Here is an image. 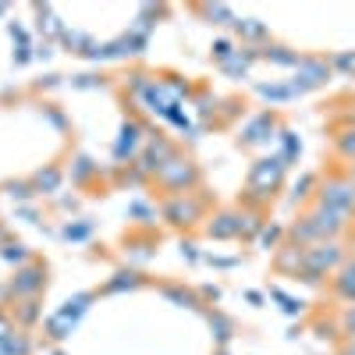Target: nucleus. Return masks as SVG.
I'll return each instance as SVG.
<instances>
[{"label":"nucleus","instance_id":"27","mask_svg":"<svg viewBox=\"0 0 355 355\" xmlns=\"http://www.w3.org/2000/svg\"><path fill=\"white\" fill-rule=\"evenodd\" d=\"M334 142H338V153L345 160H355V125H348L341 135H334Z\"/></svg>","mask_w":355,"mask_h":355},{"label":"nucleus","instance_id":"21","mask_svg":"<svg viewBox=\"0 0 355 355\" xmlns=\"http://www.w3.org/2000/svg\"><path fill=\"white\" fill-rule=\"evenodd\" d=\"M234 28H239L242 40H263L266 36V25L259 18H239V21H234Z\"/></svg>","mask_w":355,"mask_h":355},{"label":"nucleus","instance_id":"7","mask_svg":"<svg viewBox=\"0 0 355 355\" xmlns=\"http://www.w3.org/2000/svg\"><path fill=\"white\" fill-rule=\"evenodd\" d=\"M174 157H178V150H174L167 139L157 135V139L146 142V153H142V160H139V171H142V174H160Z\"/></svg>","mask_w":355,"mask_h":355},{"label":"nucleus","instance_id":"8","mask_svg":"<svg viewBox=\"0 0 355 355\" xmlns=\"http://www.w3.org/2000/svg\"><path fill=\"white\" fill-rule=\"evenodd\" d=\"M309 217H313V224H316V231H320V239H323V242H334L338 234L348 227V217L338 214V210H331V206H323V202L313 206Z\"/></svg>","mask_w":355,"mask_h":355},{"label":"nucleus","instance_id":"20","mask_svg":"<svg viewBox=\"0 0 355 355\" xmlns=\"http://www.w3.org/2000/svg\"><path fill=\"white\" fill-rule=\"evenodd\" d=\"M256 93H259V96H266V100H274V103H284V100H291V96H295V93H291V85H281V82H270V85L259 82V85H256Z\"/></svg>","mask_w":355,"mask_h":355},{"label":"nucleus","instance_id":"32","mask_svg":"<svg viewBox=\"0 0 355 355\" xmlns=\"http://www.w3.org/2000/svg\"><path fill=\"white\" fill-rule=\"evenodd\" d=\"M281 234H284V231H281L277 224H270V227H263V231H259V239H256V242H259L263 249H274V245H277V239H281Z\"/></svg>","mask_w":355,"mask_h":355},{"label":"nucleus","instance_id":"26","mask_svg":"<svg viewBox=\"0 0 355 355\" xmlns=\"http://www.w3.org/2000/svg\"><path fill=\"white\" fill-rule=\"evenodd\" d=\"M139 284H142V277H139V274L121 270V274H114V281H107V288H103V291H125V288H139Z\"/></svg>","mask_w":355,"mask_h":355},{"label":"nucleus","instance_id":"39","mask_svg":"<svg viewBox=\"0 0 355 355\" xmlns=\"http://www.w3.org/2000/svg\"><path fill=\"white\" fill-rule=\"evenodd\" d=\"M331 68H341V71H355V53H338Z\"/></svg>","mask_w":355,"mask_h":355},{"label":"nucleus","instance_id":"35","mask_svg":"<svg viewBox=\"0 0 355 355\" xmlns=\"http://www.w3.org/2000/svg\"><path fill=\"white\" fill-rule=\"evenodd\" d=\"M36 316H40V309H36V299H25V302H21V309H18V320H21V323H33Z\"/></svg>","mask_w":355,"mask_h":355},{"label":"nucleus","instance_id":"1","mask_svg":"<svg viewBox=\"0 0 355 355\" xmlns=\"http://www.w3.org/2000/svg\"><path fill=\"white\" fill-rule=\"evenodd\" d=\"M284 160L281 157H263L252 164L249 171V202H266L274 196V189H281L284 182Z\"/></svg>","mask_w":355,"mask_h":355},{"label":"nucleus","instance_id":"25","mask_svg":"<svg viewBox=\"0 0 355 355\" xmlns=\"http://www.w3.org/2000/svg\"><path fill=\"white\" fill-rule=\"evenodd\" d=\"M0 345H4V352H8V355H28V338H25V334L8 331L4 338H0Z\"/></svg>","mask_w":355,"mask_h":355},{"label":"nucleus","instance_id":"41","mask_svg":"<svg viewBox=\"0 0 355 355\" xmlns=\"http://www.w3.org/2000/svg\"><path fill=\"white\" fill-rule=\"evenodd\" d=\"M71 85H78V89H89V85H96V78H93V75H78Z\"/></svg>","mask_w":355,"mask_h":355},{"label":"nucleus","instance_id":"22","mask_svg":"<svg viewBox=\"0 0 355 355\" xmlns=\"http://www.w3.org/2000/svg\"><path fill=\"white\" fill-rule=\"evenodd\" d=\"M199 11L210 18L214 25H234V21H239V18L231 15V8H224V4H199Z\"/></svg>","mask_w":355,"mask_h":355},{"label":"nucleus","instance_id":"19","mask_svg":"<svg viewBox=\"0 0 355 355\" xmlns=\"http://www.w3.org/2000/svg\"><path fill=\"white\" fill-rule=\"evenodd\" d=\"M277 139H281V153H277V157H281L284 164H291L295 157L302 153V142H299V135H295V132L281 128V135H277Z\"/></svg>","mask_w":355,"mask_h":355},{"label":"nucleus","instance_id":"49","mask_svg":"<svg viewBox=\"0 0 355 355\" xmlns=\"http://www.w3.org/2000/svg\"><path fill=\"white\" fill-rule=\"evenodd\" d=\"M352 182H355V171H352Z\"/></svg>","mask_w":355,"mask_h":355},{"label":"nucleus","instance_id":"38","mask_svg":"<svg viewBox=\"0 0 355 355\" xmlns=\"http://www.w3.org/2000/svg\"><path fill=\"white\" fill-rule=\"evenodd\" d=\"M128 214H132V217H146V224H153V220H157V214H153L146 202H132V206H128Z\"/></svg>","mask_w":355,"mask_h":355},{"label":"nucleus","instance_id":"12","mask_svg":"<svg viewBox=\"0 0 355 355\" xmlns=\"http://www.w3.org/2000/svg\"><path fill=\"white\" fill-rule=\"evenodd\" d=\"M206 234L210 239H239V214H217L206 224Z\"/></svg>","mask_w":355,"mask_h":355},{"label":"nucleus","instance_id":"2","mask_svg":"<svg viewBox=\"0 0 355 355\" xmlns=\"http://www.w3.org/2000/svg\"><path fill=\"white\" fill-rule=\"evenodd\" d=\"M341 266V245L338 242H316L306 249V266H302V281L320 284V277H327L331 270Z\"/></svg>","mask_w":355,"mask_h":355},{"label":"nucleus","instance_id":"36","mask_svg":"<svg viewBox=\"0 0 355 355\" xmlns=\"http://www.w3.org/2000/svg\"><path fill=\"white\" fill-rule=\"evenodd\" d=\"M313 185H316V178H313V174H306V178H302V182H299V185H295V192H291V199H295V202H299V199H306Z\"/></svg>","mask_w":355,"mask_h":355},{"label":"nucleus","instance_id":"45","mask_svg":"<svg viewBox=\"0 0 355 355\" xmlns=\"http://www.w3.org/2000/svg\"><path fill=\"white\" fill-rule=\"evenodd\" d=\"M341 355H355V338H352V341L345 345V352H341Z\"/></svg>","mask_w":355,"mask_h":355},{"label":"nucleus","instance_id":"14","mask_svg":"<svg viewBox=\"0 0 355 355\" xmlns=\"http://www.w3.org/2000/svg\"><path fill=\"white\" fill-rule=\"evenodd\" d=\"M334 291L341 295L345 302H355V259L338 266V277H334Z\"/></svg>","mask_w":355,"mask_h":355},{"label":"nucleus","instance_id":"42","mask_svg":"<svg viewBox=\"0 0 355 355\" xmlns=\"http://www.w3.org/2000/svg\"><path fill=\"white\" fill-rule=\"evenodd\" d=\"M15 61H18V64H28V61H33V53H28V46H18Z\"/></svg>","mask_w":355,"mask_h":355},{"label":"nucleus","instance_id":"3","mask_svg":"<svg viewBox=\"0 0 355 355\" xmlns=\"http://www.w3.org/2000/svg\"><path fill=\"white\" fill-rule=\"evenodd\" d=\"M331 61H323V57H302V64L295 68V78H291V93L302 96V93H313V89L327 85L331 82Z\"/></svg>","mask_w":355,"mask_h":355},{"label":"nucleus","instance_id":"34","mask_svg":"<svg viewBox=\"0 0 355 355\" xmlns=\"http://www.w3.org/2000/svg\"><path fill=\"white\" fill-rule=\"evenodd\" d=\"M214 57H217L220 64H224V61H231V57H234V46H231V40H217V43H214Z\"/></svg>","mask_w":355,"mask_h":355},{"label":"nucleus","instance_id":"48","mask_svg":"<svg viewBox=\"0 0 355 355\" xmlns=\"http://www.w3.org/2000/svg\"><path fill=\"white\" fill-rule=\"evenodd\" d=\"M50 355H61V352H50Z\"/></svg>","mask_w":355,"mask_h":355},{"label":"nucleus","instance_id":"18","mask_svg":"<svg viewBox=\"0 0 355 355\" xmlns=\"http://www.w3.org/2000/svg\"><path fill=\"white\" fill-rule=\"evenodd\" d=\"M33 189L36 192H57V189H61V171H57V167H43L33 178Z\"/></svg>","mask_w":355,"mask_h":355},{"label":"nucleus","instance_id":"50","mask_svg":"<svg viewBox=\"0 0 355 355\" xmlns=\"http://www.w3.org/2000/svg\"><path fill=\"white\" fill-rule=\"evenodd\" d=\"M220 355H224V352H220Z\"/></svg>","mask_w":355,"mask_h":355},{"label":"nucleus","instance_id":"30","mask_svg":"<svg viewBox=\"0 0 355 355\" xmlns=\"http://www.w3.org/2000/svg\"><path fill=\"white\" fill-rule=\"evenodd\" d=\"M4 192H8L11 199H18V202L36 196V189H33V185H25V182H8V185H4Z\"/></svg>","mask_w":355,"mask_h":355},{"label":"nucleus","instance_id":"33","mask_svg":"<svg viewBox=\"0 0 355 355\" xmlns=\"http://www.w3.org/2000/svg\"><path fill=\"white\" fill-rule=\"evenodd\" d=\"M89 234H93V224H68L64 227V239H71V242H82Z\"/></svg>","mask_w":355,"mask_h":355},{"label":"nucleus","instance_id":"24","mask_svg":"<svg viewBox=\"0 0 355 355\" xmlns=\"http://www.w3.org/2000/svg\"><path fill=\"white\" fill-rule=\"evenodd\" d=\"M0 259H4V263H18V266H25V263H28V249H25L21 242H4V249H0Z\"/></svg>","mask_w":355,"mask_h":355},{"label":"nucleus","instance_id":"13","mask_svg":"<svg viewBox=\"0 0 355 355\" xmlns=\"http://www.w3.org/2000/svg\"><path fill=\"white\" fill-rule=\"evenodd\" d=\"M259 57H263V61H270V64H281V68H299L302 64L299 50H291V46H263Z\"/></svg>","mask_w":355,"mask_h":355},{"label":"nucleus","instance_id":"11","mask_svg":"<svg viewBox=\"0 0 355 355\" xmlns=\"http://www.w3.org/2000/svg\"><path fill=\"white\" fill-rule=\"evenodd\" d=\"M139 139H142V125L125 121V125H121V139H117V146H114V157H117V160L132 157V153H135V146H139Z\"/></svg>","mask_w":355,"mask_h":355},{"label":"nucleus","instance_id":"47","mask_svg":"<svg viewBox=\"0 0 355 355\" xmlns=\"http://www.w3.org/2000/svg\"><path fill=\"white\" fill-rule=\"evenodd\" d=\"M0 242H4V227H0Z\"/></svg>","mask_w":355,"mask_h":355},{"label":"nucleus","instance_id":"5","mask_svg":"<svg viewBox=\"0 0 355 355\" xmlns=\"http://www.w3.org/2000/svg\"><path fill=\"white\" fill-rule=\"evenodd\" d=\"M157 182L167 189V192H174V196H182V192H189L196 182H199V171H196V164L192 160H185V157H174L160 174H157Z\"/></svg>","mask_w":355,"mask_h":355},{"label":"nucleus","instance_id":"15","mask_svg":"<svg viewBox=\"0 0 355 355\" xmlns=\"http://www.w3.org/2000/svg\"><path fill=\"white\" fill-rule=\"evenodd\" d=\"M277 266H281V270H295V274H299L302 266H306V249H299V245H281Z\"/></svg>","mask_w":355,"mask_h":355},{"label":"nucleus","instance_id":"16","mask_svg":"<svg viewBox=\"0 0 355 355\" xmlns=\"http://www.w3.org/2000/svg\"><path fill=\"white\" fill-rule=\"evenodd\" d=\"M252 61H259V53L256 50H234V57H231V61H224L220 68L227 71V75H249V68H252Z\"/></svg>","mask_w":355,"mask_h":355},{"label":"nucleus","instance_id":"23","mask_svg":"<svg viewBox=\"0 0 355 355\" xmlns=\"http://www.w3.org/2000/svg\"><path fill=\"white\" fill-rule=\"evenodd\" d=\"M89 302H93V291H82V295H75V299H68L57 313H64V316H71V320H78L85 309H89Z\"/></svg>","mask_w":355,"mask_h":355},{"label":"nucleus","instance_id":"9","mask_svg":"<svg viewBox=\"0 0 355 355\" xmlns=\"http://www.w3.org/2000/svg\"><path fill=\"white\" fill-rule=\"evenodd\" d=\"M277 128H281V125H277V117H274L270 110H263V114H256L252 121L245 125V132L239 135V142H242V146H263V142L277 139V135H274Z\"/></svg>","mask_w":355,"mask_h":355},{"label":"nucleus","instance_id":"28","mask_svg":"<svg viewBox=\"0 0 355 355\" xmlns=\"http://www.w3.org/2000/svg\"><path fill=\"white\" fill-rule=\"evenodd\" d=\"M164 295H167L171 302H178V306H185V309H196V306H199V299H196L192 291H185V288H164Z\"/></svg>","mask_w":355,"mask_h":355},{"label":"nucleus","instance_id":"43","mask_svg":"<svg viewBox=\"0 0 355 355\" xmlns=\"http://www.w3.org/2000/svg\"><path fill=\"white\" fill-rule=\"evenodd\" d=\"M182 256H185L189 263H196V259H199V252H196V245H182Z\"/></svg>","mask_w":355,"mask_h":355},{"label":"nucleus","instance_id":"29","mask_svg":"<svg viewBox=\"0 0 355 355\" xmlns=\"http://www.w3.org/2000/svg\"><path fill=\"white\" fill-rule=\"evenodd\" d=\"M259 217L256 214H239V234H245V239H252V234H259Z\"/></svg>","mask_w":355,"mask_h":355},{"label":"nucleus","instance_id":"6","mask_svg":"<svg viewBox=\"0 0 355 355\" xmlns=\"http://www.w3.org/2000/svg\"><path fill=\"white\" fill-rule=\"evenodd\" d=\"M43 288H46V266L43 263H25L11 277V295H18V299H36Z\"/></svg>","mask_w":355,"mask_h":355},{"label":"nucleus","instance_id":"31","mask_svg":"<svg viewBox=\"0 0 355 355\" xmlns=\"http://www.w3.org/2000/svg\"><path fill=\"white\" fill-rule=\"evenodd\" d=\"M210 327H217V341H220V345L231 341V323H227L220 313H210Z\"/></svg>","mask_w":355,"mask_h":355},{"label":"nucleus","instance_id":"4","mask_svg":"<svg viewBox=\"0 0 355 355\" xmlns=\"http://www.w3.org/2000/svg\"><path fill=\"white\" fill-rule=\"evenodd\" d=\"M320 202L338 210V214H345V217H352V210H355V182L345 178V174L327 178V182L320 185Z\"/></svg>","mask_w":355,"mask_h":355},{"label":"nucleus","instance_id":"44","mask_svg":"<svg viewBox=\"0 0 355 355\" xmlns=\"http://www.w3.org/2000/svg\"><path fill=\"white\" fill-rule=\"evenodd\" d=\"M202 295H206L210 302H217V299H220V291H217V288H202Z\"/></svg>","mask_w":355,"mask_h":355},{"label":"nucleus","instance_id":"17","mask_svg":"<svg viewBox=\"0 0 355 355\" xmlns=\"http://www.w3.org/2000/svg\"><path fill=\"white\" fill-rule=\"evenodd\" d=\"M75 323H78V320H71V316H64V313H53V316L46 320V334H50L53 341H64V338L75 331Z\"/></svg>","mask_w":355,"mask_h":355},{"label":"nucleus","instance_id":"10","mask_svg":"<svg viewBox=\"0 0 355 355\" xmlns=\"http://www.w3.org/2000/svg\"><path fill=\"white\" fill-rule=\"evenodd\" d=\"M164 217H167L171 224H196L199 202H196V199H185V196H174V199L164 206Z\"/></svg>","mask_w":355,"mask_h":355},{"label":"nucleus","instance_id":"37","mask_svg":"<svg viewBox=\"0 0 355 355\" xmlns=\"http://www.w3.org/2000/svg\"><path fill=\"white\" fill-rule=\"evenodd\" d=\"M75 164H78V167H75V182H85V178L96 171V167H93V160H89V157H78Z\"/></svg>","mask_w":355,"mask_h":355},{"label":"nucleus","instance_id":"40","mask_svg":"<svg viewBox=\"0 0 355 355\" xmlns=\"http://www.w3.org/2000/svg\"><path fill=\"white\" fill-rule=\"evenodd\" d=\"M345 334H348V338H355V302H352V309L345 313Z\"/></svg>","mask_w":355,"mask_h":355},{"label":"nucleus","instance_id":"46","mask_svg":"<svg viewBox=\"0 0 355 355\" xmlns=\"http://www.w3.org/2000/svg\"><path fill=\"white\" fill-rule=\"evenodd\" d=\"M8 331H11V327H8V320H4V316H0V338H4Z\"/></svg>","mask_w":355,"mask_h":355}]
</instances>
